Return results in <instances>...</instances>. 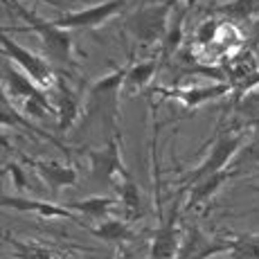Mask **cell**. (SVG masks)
<instances>
[{
  "mask_svg": "<svg viewBox=\"0 0 259 259\" xmlns=\"http://www.w3.org/2000/svg\"><path fill=\"white\" fill-rule=\"evenodd\" d=\"M126 70L128 63L122 68H115L111 74L93 81L86 93L81 126L91 128L97 124L106 133V140L113 136H119V95L124 88Z\"/></svg>",
  "mask_w": 259,
  "mask_h": 259,
  "instance_id": "1",
  "label": "cell"
},
{
  "mask_svg": "<svg viewBox=\"0 0 259 259\" xmlns=\"http://www.w3.org/2000/svg\"><path fill=\"white\" fill-rule=\"evenodd\" d=\"M5 3L12 7V12H16V16H21L27 23V27H23V32H34L38 36L50 61L57 63V66L74 68V43L70 29H63L54 21H46L38 14L25 9L18 0H5Z\"/></svg>",
  "mask_w": 259,
  "mask_h": 259,
  "instance_id": "2",
  "label": "cell"
},
{
  "mask_svg": "<svg viewBox=\"0 0 259 259\" xmlns=\"http://www.w3.org/2000/svg\"><path fill=\"white\" fill-rule=\"evenodd\" d=\"M171 3L144 5L124 21V32L136 38L138 46H160L169 32Z\"/></svg>",
  "mask_w": 259,
  "mask_h": 259,
  "instance_id": "3",
  "label": "cell"
},
{
  "mask_svg": "<svg viewBox=\"0 0 259 259\" xmlns=\"http://www.w3.org/2000/svg\"><path fill=\"white\" fill-rule=\"evenodd\" d=\"M243 142H246L243 128L230 126V128H226V131H219L212 151L203 158V162L194 169V171H189L185 187H189L192 183L201 181V178H205V176H212V174L228 169V165L235 160V156H239V151L243 149Z\"/></svg>",
  "mask_w": 259,
  "mask_h": 259,
  "instance_id": "4",
  "label": "cell"
},
{
  "mask_svg": "<svg viewBox=\"0 0 259 259\" xmlns=\"http://www.w3.org/2000/svg\"><path fill=\"white\" fill-rule=\"evenodd\" d=\"M3 54L5 59H9L12 63H16L21 70L36 83L43 91H52L59 81V74L54 72L52 63L48 57L32 52V50L23 48L21 43H16L7 32H3Z\"/></svg>",
  "mask_w": 259,
  "mask_h": 259,
  "instance_id": "5",
  "label": "cell"
},
{
  "mask_svg": "<svg viewBox=\"0 0 259 259\" xmlns=\"http://www.w3.org/2000/svg\"><path fill=\"white\" fill-rule=\"evenodd\" d=\"M91 162V181L97 187H115L117 178H122L128 171L122 162V140L119 136H113L104 142V147L88 151Z\"/></svg>",
  "mask_w": 259,
  "mask_h": 259,
  "instance_id": "6",
  "label": "cell"
},
{
  "mask_svg": "<svg viewBox=\"0 0 259 259\" xmlns=\"http://www.w3.org/2000/svg\"><path fill=\"white\" fill-rule=\"evenodd\" d=\"M183 196H178L171 203L167 214H160V226H158L156 235L149 246V259H174L181 248V212H183Z\"/></svg>",
  "mask_w": 259,
  "mask_h": 259,
  "instance_id": "7",
  "label": "cell"
},
{
  "mask_svg": "<svg viewBox=\"0 0 259 259\" xmlns=\"http://www.w3.org/2000/svg\"><path fill=\"white\" fill-rule=\"evenodd\" d=\"M230 250H232V239L210 237L196 223H187L181 239V248H178L174 259H212L219 255H226Z\"/></svg>",
  "mask_w": 259,
  "mask_h": 259,
  "instance_id": "8",
  "label": "cell"
},
{
  "mask_svg": "<svg viewBox=\"0 0 259 259\" xmlns=\"http://www.w3.org/2000/svg\"><path fill=\"white\" fill-rule=\"evenodd\" d=\"M126 3L128 0H106V3L93 5V7L79 9V12H68L54 23L63 29H97L113 16H117Z\"/></svg>",
  "mask_w": 259,
  "mask_h": 259,
  "instance_id": "9",
  "label": "cell"
},
{
  "mask_svg": "<svg viewBox=\"0 0 259 259\" xmlns=\"http://www.w3.org/2000/svg\"><path fill=\"white\" fill-rule=\"evenodd\" d=\"M52 91H54V108H57V131L59 136H68V131L74 128V124L81 122L83 115L81 97L68 83V79L63 74H59V81Z\"/></svg>",
  "mask_w": 259,
  "mask_h": 259,
  "instance_id": "10",
  "label": "cell"
},
{
  "mask_svg": "<svg viewBox=\"0 0 259 259\" xmlns=\"http://www.w3.org/2000/svg\"><path fill=\"white\" fill-rule=\"evenodd\" d=\"M3 88L5 97H9L12 102H41V104H54L48 99V95L43 88H38L32 79L27 77L23 70L12 66L9 59L3 61Z\"/></svg>",
  "mask_w": 259,
  "mask_h": 259,
  "instance_id": "11",
  "label": "cell"
},
{
  "mask_svg": "<svg viewBox=\"0 0 259 259\" xmlns=\"http://www.w3.org/2000/svg\"><path fill=\"white\" fill-rule=\"evenodd\" d=\"M23 160L41 176V181L50 187L52 196H57L63 187H70L77 183V169L72 165H61V162L54 160H36V158H25V156Z\"/></svg>",
  "mask_w": 259,
  "mask_h": 259,
  "instance_id": "12",
  "label": "cell"
},
{
  "mask_svg": "<svg viewBox=\"0 0 259 259\" xmlns=\"http://www.w3.org/2000/svg\"><path fill=\"white\" fill-rule=\"evenodd\" d=\"M3 205L12 207L18 212H36L43 219H70L74 223H81V217H77L74 212H70L68 207H61L57 203H48V201H38V198H27V196H9L3 194Z\"/></svg>",
  "mask_w": 259,
  "mask_h": 259,
  "instance_id": "13",
  "label": "cell"
},
{
  "mask_svg": "<svg viewBox=\"0 0 259 259\" xmlns=\"http://www.w3.org/2000/svg\"><path fill=\"white\" fill-rule=\"evenodd\" d=\"M0 122H3V126H16V128H21V131L36 133V136H41L43 140H48L50 144H54L57 149H61L63 156H66L68 160L72 158L70 147H66L61 140H57L52 133H46L41 126H36L32 119H27V115H21V113H18V108L12 104V99L5 97V95H3V102H0Z\"/></svg>",
  "mask_w": 259,
  "mask_h": 259,
  "instance_id": "14",
  "label": "cell"
},
{
  "mask_svg": "<svg viewBox=\"0 0 259 259\" xmlns=\"http://www.w3.org/2000/svg\"><path fill=\"white\" fill-rule=\"evenodd\" d=\"M235 174H237V169L228 167V169H223V171H217V174H212V176H205V178H201V181L192 183L189 187H185V189H189V194L185 198V207L194 210V207L205 205L214 194L226 185V181H230Z\"/></svg>",
  "mask_w": 259,
  "mask_h": 259,
  "instance_id": "15",
  "label": "cell"
},
{
  "mask_svg": "<svg viewBox=\"0 0 259 259\" xmlns=\"http://www.w3.org/2000/svg\"><path fill=\"white\" fill-rule=\"evenodd\" d=\"M88 232H91L93 237L102 239V241H108V243H115V246H124V243H131L136 241L138 235L136 230L131 228V221H126V219H104V221L95 223V226H88Z\"/></svg>",
  "mask_w": 259,
  "mask_h": 259,
  "instance_id": "16",
  "label": "cell"
},
{
  "mask_svg": "<svg viewBox=\"0 0 259 259\" xmlns=\"http://www.w3.org/2000/svg\"><path fill=\"white\" fill-rule=\"evenodd\" d=\"M115 205H119L117 196H88V198H83V201L68 203L66 207L74 214H81V217L88 219L91 223H99L111 217ZM83 228H86V223H83Z\"/></svg>",
  "mask_w": 259,
  "mask_h": 259,
  "instance_id": "17",
  "label": "cell"
},
{
  "mask_svg": "<svg viewBox=\"0 0 259 259\" xmlns=\"http://www.w3.org/2000/svg\"><path fill=\"white\" fill-rule=\"evenodd\" d=\"M232 86L228 81H217L210 83V86H189V88H174L171 95L183 102L187 108H198L201 104L212 102L217 97H223L226 93H230Z\"/></svg>",
  "mask_w": 259,
  "mask_h": 259,
  "instance_id": "18",
  "label": "cell"
},
{
  "mask_svg": "<svg viewBox=\"0 0 259 259\" xmlns=\"http://www.w3.org/2000/svg\"><path fill=\"white\" fill-rule=\"evenodd\" d=\"M117 189V198H119V207L124 210V217L126 221H136L144 214V205H142V194H140V187L136 185L131 174H124L122 181L115 185Z\"/></svg>",
  "mask_w": 259,
  "mask_h": 259,
  "instance_id": "19",
  "label": "cell"
},
{
  "mask_svg": "<svg viewBox=\"0 0 259 259\" xmlns=\"http://www.w3.org/2000/svg\"><path fill=\"white\" fill-rule=\"evenodd\" d=\"M160 70V63L156 59H149V61H138V63H128L126 79H124V88L122 93L133 97L136 93L144 91V88L151 83V79L156 77V72Z\"/></svg>",
  "mask_w": 259,
  "mask_h": 259,
  "instance_id": "20",
  "label": "cell"
},
{
  "mask_svg": "<svg viewBox=\"0 0 259 259\" xmlns=\"http://www.w3.org/2000/svg\"><path fill=\"white\" fill-rule=\"evenodd\" d=\"M219 14L235 23H255L259 18V0H230V3L217 7Z\"/></svg>",
  "mask_w": 259,
  "mask_h": 259,
  "instance_id": "21",
  "label": "cell"
},
{
  "mask_svg": "<svg viewBox=\"0 0 259 259\" xmlns=\"http://www.w3.org/2000/svg\"><path fill=\"white\" fill-rule=\"evenodd\" d=\"M7 243L12 248V259H72L66 257L63 252L50 250V248L38 246V243H25L14 237H7Z\"/></svg>",
  "mask_w": 259,
  "mask_h": 259,
  "instance_id": "22",
  "label": "cell"
},
{
  "mask_svg": "<svg viewBox=\"0 0 259 259\" xmlns=\"http://www.w3.org/2000/svg\"><path fill=\"white\" fill-rule=\"evenodd\" d=\"M183 32H185V12L178 14L176 23L169 25V32H167L165 41L160 43V59H158L160 68L171 61V57H176L178 48H181V43H183Z\"/></svg>",
  "mask_w": 259,
  "mask_h": 259,
  "instance_id": "23",
  "label": "cell"
},
{
  "mask_svg": "<svg viewBox=\"0 0 259 259\" xmlns=\"http://www.w3.org/2000/svg\"><path fill=\"white\" fill-rule=\"evenodd\" d=\"M230 259H259V235L232 237Z\"/></svg>",
  "mask_w": 259,
  "mask_h": 259,
  "instance_id": "24",
  "label": "cell"
},
{
  "mask_svg": "<svg viewBox=\"0 0 259 259\" xmlns=\"http://www.w3.org/2000/svg\"><path fill=\"white\" fill-rule=\"evenodd\" d=\"M219 21H214V18H207V21H203L201 25L196 27V32H194V41H196L198 48H212L214 43H217L219 34H221V27H219Z\"/></svg>",
  "mask_w": 259,
  "mask_h": 259,
  "instance_id": "25",
  "label": "cell"
},
{
  "mask_svg": "<svg viewBox=\"0 0 259 259\" xmlns=\"http://www.w3.org/2000/svg\"><path fill=\"white\" fill-rule=\"evenodd\" d=\"M239 162H259V136L239 151Z\"/></svg>",
  "mask_w": 259,
  "mask_h": 259,
  "instance_id": "26",
  "label": "cell"
},
{
  "mask_svg": "<svg viewBox=\"0 0 259 259\" xmlns=\"http://www.w3.org/2000/svg\"><path fill=\"white\" fill-rule=\"evenodd\" d=\"M250 41H252V43H257V46H259V18L250 25Z\"/></svg>",
  "mask_w": 259,
  "mask_h": 259,
  "instance_id": "27",
  "label": "cell"
},
{
  "mask_svg": "<svg viewBox=\"0 0 259 259\" xmlns=\"http://www.w3.org/2000/svg\"><path fill=\"white\" fill-rule=\"evenodd\" d=\"M43 3H50V5H54V7H59V0H43Z\"/></svg>",
  "mask_w": 259,
  "mask_h": 259,
  "instance_id": "28",
  "label": "cell"
},
{
  "mask_svg": "<svg viewBox=\"0 0 259 259\" xmlns=\"http://www.w3.org/2000/svg\"><path fill=\"white\" fill-rule=\"evenodd\" d=\"M115 259H124V252H119V255H117Z\"/></svg>",
  "mask_w": 259,
  "mask_h": 259,
  "instance_id": "29",
  "label": "cell"
}]
</instances>
